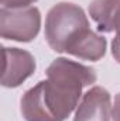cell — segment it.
I'll list each match as a JSON object with an SVG mask.
<instances>
[{
    "label": "cell",
    "mask_w": 120,
    "mask_h": 121,
    "mask_svg": "<svg viewBox=\"0 0 120 121\" xmlns=\"http://www.w3.org/2000/svg\"><path fill=\"white\" fill-rule=\"evenodd\" d=\"M47 80L38 82L20 100L26 121H65L76 110L83 87L96 82L93 68L57 58L47 68Z\"/></svg>",
    "instance_id": "6da1fadb"
},
{
    "label": "cell",
    "mask_w": 120,
    "mask_h": 121,
    "mask_svg": "<svg viewBox=\"0 0 120 121\" xmlns=\"http://www.w3.org/2000/svg\"><path fill=\"white\" fill-rule=\"evenodd\" d=\"M89 28L85 11L75 3L61 1L48 11L45 17V39L55 52H66Z\"/></svg>",
    "instance_id": "7a4b0ae2"
},
{
    "label": "cell",
    "mask_w": 120,
    "mask_h": 121,
    "mask_svg": "<svg viewBox=\"0 0 120 121\" xmlns=\"http://www.w3.org/2000/svg\"><path fill=\"white\" fill-rule=\"evenodd\" d=\"M41 28V13L37 7L0 9V34L4 39L30 42Z\"/></svg>",
    "instance_id": "3957f363"
},
{
    "label": "cell",
    "mask_w": 120,
    "mask_h": 121,
    "mask_svg": "<svg viewBox=\"0 0 120 121\" xmlns=\"http://www.w3.org/2000/svg\"><path fill=\"white\" fill-rule=\"evenodd\" d=\"M3 59L1 85L4 87H18L35 70V59L28 51L4 47Z\"/></svg>",
    "instance_id": "277c9868"
},
{
    "label": "cell",
    "mask_w": 120,
    "mask_h": 121,
    "mask_svg": "<svg viewBox=\"0 0 120 121\" xmlns=\"http://www.w3.org/2000/svg\"><path fill=\"white\" fill-rule=\"evenodd\" d=\"M112 110L109 91L102 86H93L82 96L75 110L74 121H110Z\"/></svg>",
    "instance_id": "5b68a950"
},
{
    "label": "cell",
    "mask_w": 120,
    "mask_h": 121,
    "mask_svg": "<svg viewBox=\"0 0 120 121\" xmlns=\"http://www.w3.org/2000/svg\"><path fill=\"white\" fill-rule=\"evenodd\" d=\"M106 47H107L106 38L89 28L68 48L66 54H71L79 59L95 62L105 56Z\"/></svg>",
    "instance_id": "8992f818"
},
{
    "label": "cell",
    "mask_w": 120,
    "mask_h": 121,
    "mask_svg": "<svg viewBox=\"0 0 120 121\" xmlns=\"http://www.w3.org/2000/svg\"><path fill=\"white\" fill-rule=\"evenodd\" d=\"M88 11L100 32H113L120 14V0H92Z\"/></svg>",
    "instance_id": "52a82bcc"
},
{
    "label": "cell",
    "mask_w": 120,
    "mask_h": 121,
    "mask_svg": "<svg viewBox=\"0 0 120 121\" xmlns=\"http://www.w3.org/2000/svg\"><path fill=\"white\" fill-rule=\"evenodd\" d=\"M37 0H0V4L3 9H23L30 7Z\"/></svg>",
    "instance_id": "ba28073f"
},
{
    "label": "cell",
    "mask_w": 120,
    "mask_h": 121,
    "mask_svg": "<svg viewBox=\"0 0 120 121\" xmlns=\"http://www.w3.org/2000/svg\"><path fill=\"white\" fill-rule=\"evenodd\" d=\"M112 118H113V121H120V93H117L116 97H115L113 110H112Z\"/></svg>",
    "instance_id": "9c48e42d"
},
{
    "label": "cell",
    "mask_w": 120,
    "mask_h": 121,
    "mask_svg": "<svg viewBox=\"0 0 120 121\" xmlns=\"http://www.w3.org/2000/svg\"><path fill=\"white\" fill-rule=\"evenodd\" d=\"M112 54H113V58L120 63V38L117 37H115L112 42Z\"/></svg>",
    "instance_id": "30bf717a"
},
{
    "label": "cell",
    "mask_w": 120,
    "mask_h": 121,
    "mask_svg": "<svg viewBox=\"0 0 120 121\" xmlns=\"http://www.w3.org/2000/svg\"><path fill=\"white\" fill-rule=\"evenodd\" d=\"M116 37L117 38H120V14H119V17H117V21H116Z\"/></svg>",
    "instance_id": "8fae6325"
}]
</instances>
